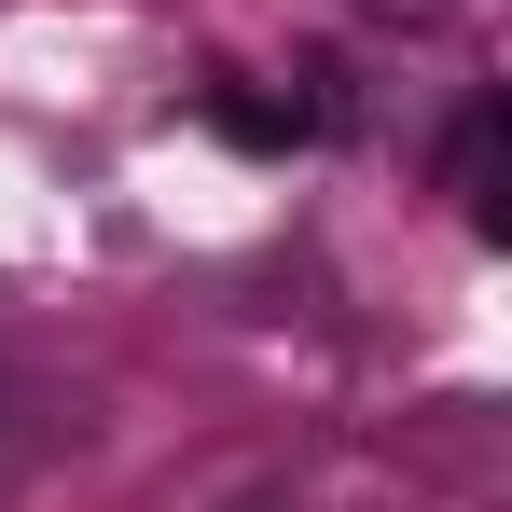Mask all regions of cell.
Masks as SVG:
<instances>
[{"label":"cell","mask_w":512,"mask_h":512,"mask_svg":"<svg viewBox=\"0 0 512 512\" xmlns=\"http://www.w3.org/2000/svg\"><path fill=\"white\" fill-rule=\"evenodd\" d=\"M443 180L471 194V222H499V97H471V111H457V139H443Z\"/></svg>","instance_id":"cell-1"},{"label":"cell","mask_w":512,"mask_h":512,"mask_svg":"<svg viewBox=\"0 0 512 512\" xmlns=\"http://www.w3.org/2000/svg\"><path fill=\"white\" fill-rule=\"evenodd\" d=\"M208 125H222L236 153H291V139H319V111H305V97H291V111H277V97H208Z\"/></svg>","instance_id":"cell-2"},{"label":"cell","mask_w":512,"mask_h":512,"mask_svg":"<svg viewBox=\"0 0 512 512\" xmlns=\"http://www.w3.org/2000/svg\"><path fill=\"white\" fill-rule=\"evenodd\" d=\"M250 512H277V499H250Z\"/></svg>","instance_id":"cell-3"}]
</instances>
